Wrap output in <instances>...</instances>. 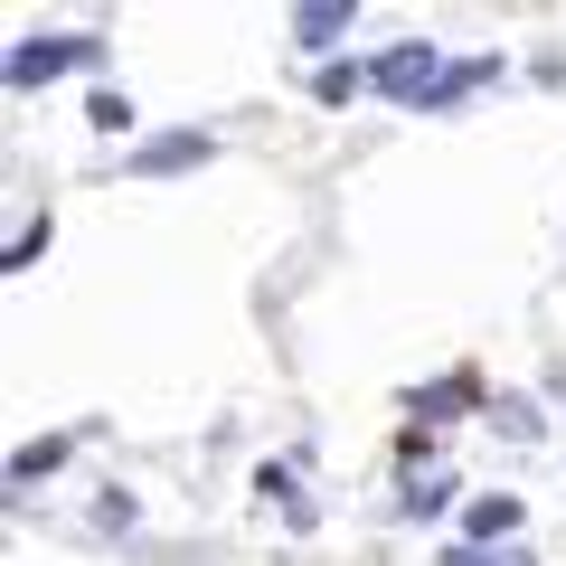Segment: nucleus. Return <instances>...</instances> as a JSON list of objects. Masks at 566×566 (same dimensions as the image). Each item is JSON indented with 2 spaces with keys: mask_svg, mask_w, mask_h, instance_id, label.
Masks as SVG:
<instances>
[{
  "mask_svg": "<svg viewBox=\"0 0 566 566\" xmlns=\"http://www.w3.org/2000/svg\"><path fill=\"white\" fill-rule=\"evenodd\" d=\"M444 76H453V66L434 57V48H424V39L387 48V57L368 66V85H387V95H406V104H434V95H444Z\"/></svg>",
  "mask_w": 566,
  "mask_h": 566,
  "instance_id": "f257e3e1",
  "label": "nucleus"
},
{
  "mask_svg": "<svg viewBox=\"0 0 566 566\" xmlns=\"http://www.w3.org/2000/svg\"><path fill=\"white\" fill-rule=\"evenodd\" d=\"M95 57H104L95 39H20V48H10V85H48V76L95 66Z\"/></svg>",
  "mask_w": 566,
  "mask_h": 566,
  "instance_id": "f03ea898",
  "label": "nucleus"
},
{
  "mask_svg": "<svg viewBox=\"0 0 566 566\" xmlns=\"http://www.w3.org/2000/svg\"><path fill=\"white\" fill-rule=\"evenodd\" d=\"M189 161H208V133H170V142H142L133 151V170H151V180L161 170H189Z\"/></svg>",
  "mask_w": 566,
  "mask_h": 566,
  "instance_id": "7ed1b4c3",
  "label": "nucleus"
},
{
  "mask_svg": "<svg viewBox=\"0 0 566 566\" xmlns=\"http://www.w3.org/2000/svg\"><path fill=\"white\" fill-rule=\"evenodd\" d=\"M444 501H453V472H444V463H434V472H424V463L406 472V520H434Z\"/></svg>",
  "mask_w": 566,
  "mask_h": 566,
  "instance_id": "20e7f679",
  "label": "nucleus"
},
{
  "mask_svg": "<svg viewBox=\"0 0 566 566\" xmlns=\"http://www.w3.org/2000/svg\"><path fill=\"white\" fill-rule=\"evenodd\" d=\"M293 39H303V48L349 39V10H340V0H312V10H293Z\"/></svg>",
  "mask_w": 566,
  "mask_h": 566,
  "instance_id": "39448f33",
  "label": "nucleus"
},
{
  "mask_svg": "<svg viewBox=\"0 0 566 566\" xmlns=\"http://www.w3.org/2000/svg\"><path fill=\"white\" fill-rule=\"evenodd\" d=\"M510 528H520V501H510V491L472 501V538H510Z\"/></svg>",
  "mask_w": 566,
  "mask_h": 566,
  "instance_id": "423d86ee",
  "label": "nucleus"
},
{
  "mask_svg": "<svg viewBox=\"0 0 566 566\" xmlns=\"http://www.w3.org/2000/svg\"><path fill=\"white\" fill-rule=\"evenodd\" d=\"M66 453H76V444H66V434H48V444H29V453H20V463H10V472H20V482H39V472H57Z\"/></svg>",
  "mask_w": 566,
  "mask_h": 566,
  "instance_id": "0eeeda50",
  "label": "nucleus"
},
{
  "mask_svg": "<svg viewBox=\"0 0 566 566\" xmlns=\"http://www.w3.org/2000/svg\"><path fill=\"white\" fill-rule=\"evenodd\" d=\"M444 566H491V557H482V547H453V557H444Z\"/></svg>",
  "mask_w": 566,
  "mask_h": 566,
  "instance_id": "6e6552de",
  "label": "nucleus"
}]
</instances>
